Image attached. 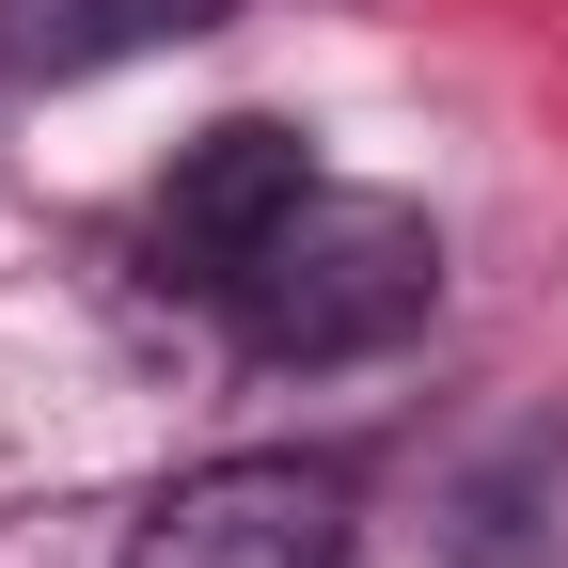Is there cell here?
I'll use <instances>...</instances> for the list:
<instances>
[{
	"label": "cell",
	"mask_w": 568,
	"mask_h": 568,
	"mask_svg": "<svg viewBox=\"0 0 568 568\" xmlns=\"http://www.w3.org/2000/svg\"><path fill=\"white\" fill-rule=\"evenodd\" d=\"M426 301H443V237H426L395 190H332L316 174L237 253V284L205 316H222L253 364H379L395 332H426Z\"/></svg>",
	"instance_id": "6da1fadb"
},
{
	"label": "cell",
	"mask_w": 568,
	"mask_h": 568,
	"mask_svg": "<svg viewBox=\"0 0 568 568\" xmlns=\"http://www.w3.org/2000/svg\"><path fill=\"white\" fill-rule=\"evenodd\" d=\"M126 568H347V474L332 458H205L142 506Z\"/></svg>",
	"instance_id": "7a4b0ae2"
},
{
	"label": "cell",
	"mask_w": 568,
	"mask_h": 568,
	"mask_svg": "<svg viewBox=\"0 0 568 568\" xmlns=\"http://www.w3.org/2000/svg\"><path fill=\"white\" fill-rule=\"evenodd\" d=\"M301 190H316L301 126L237 111V126H205L190 159L159 174V222H142V253H159V284H174V301H222V284H237V253H253V237H268Z\"/></svg>",
	"instance_id": "3957f363"
},
{
	"label": "cell",
	"mask_w": 568,
	"mask_h": 568,
	"mask_svg": "<svg viewBox=\"0 0 568 568\" xmlns=\"http://www.w3.org/2000/svg\"><path fill=\"white\" fill-rule=\"evenodd\" d=\"M222 0H0V80L17 95H80L142 48H190Z\"/></svg>",
	"instance_id": "277c9868"
}]
</instances>
